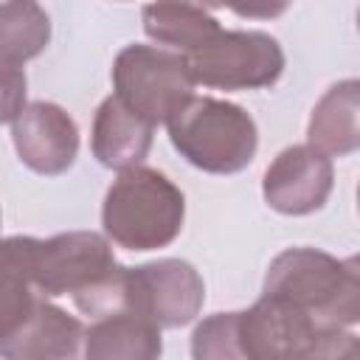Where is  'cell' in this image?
<instances>
[{"mask_svg":"<svg viewBox=\"0 0 360 360\" xmlns=\"http://www.w3.org/2000/svg\"><path fill=\"white\" fill-rule=\"evenodd\" d=\"M25 90L28 79L22 68L0 62V124H11L20 115V110L25 107Z\"/></svg>","mask_w":360,"mask_h":360,"instance_id":"obj_19","label":"cell"},{"mask_svg":"<svg viewBox=\"0 0 360 360\" xmlns=\"http://www.w3.org/2000/svg\"><path fill=\"white\" fill-rule=\"evenodd\" d=\"M0 225H3V214H0Z\"/></svg>","mask_w":360,"mask_h":360,"instance_id":"obj_22","label":"cell"},{"mask_svg":"<svg viewBox=\"0 0 360 360\" xmlns=\"http://www.w3.org/2000/svg\"><path fill=\"white\" fill-rule=\"evenodd\" d=\"M290 6L292 0H228V8L245 20H276Z\"/></svg>","mask_w":360,"mask_h":360,"instance_id":"obj_20","label":"cell"},{"mask_svg":"<svg viewBox=\"0 0 360 360\" xmlns=\"http://www.w3.org/2000/svg\"><path fill=\"white\" fill-rule=\"evenodd\" d=\"M28 239L31 236H0V335L17 326L31 307L45 298L31 276Z\"/></svg>","mask_w":360,"mask_h":360,"instance_id":"obj_17","label":"cell"},{"mask_svg":"<svg viewBox=\"0 0 360 360\" xmlns=\"http://www.w3.org/2000/svg\"><path fill=\"white\" fill-rule=\"evenodd\" d=\"M11 141L20 160L37 174H62L79 152L76 121L53 101H31L11 121Z\"/></svg>","mask_w":360,"mask_h":360,"instance_id":"obj_10","label":"cell"},{"mask_svg":"<svg viewBox=\"0 0 360 360\" xmlns=\"http://www.w3.org/2000/svg\"><path fill=\"white\" fill-rule=\"evenodd\" d=\"M335 186L332 160L309 143L281 149L264 172V202L284 217H307L326 205Z\"/></svg>","mask_w":360,"mask_h":360,"instance_id":"obj_9","label":"cell"},{"mask_svg":"<svg viewBox=\"0 0 360 360\" xmlns=\"http://www.w3.org/2000/svg\"><path fill=\"white\" fill-rule=\"evenodd\" d=\"M191 354L197 360H239L236 312H217L197 323L191 335Z\"/></svg>","mask_w":360,"mask_h":360,"instance_id":"obj_18","label":"cell"},{"mask_svg":"<svg viewBox=\"0 0 360 360\" xmlns=\"http://www.w3.org/2000/svg\"><path fill=\"white\" fill-rule=\"evenodd\" d=\"M239 360H292V357H354L352 329H321L295 309L262 295L250 309L236 312Z\"/></svg>","mask_w":360,"mask_h":360,"instance_id":"obj_4","label":"cell"},{"mask_svg":"<svg viewBox=\"0 0 360 360\" xmlns=\"http://www.w3.org/2000/svg\"><path fill=\"white\" fill-rule=\"evenodd\" d=\"M360 84L357 79H343L332 84L315 104L307 127V143L326 158L352 155L360 146Z\"/></svg>","mask_w":360,"mask_h":360,"instance_id":"obj_14","label":"cell"},{"mask_svg":"<svg viewBox=\"0 0 360 360\" xmlns=\"http://www.w3.org/2000/svg\"><path fill=\"white\" fill-rule=\"evenodd\" d=\"M160 352V326L132 309L93 318L84 329L82 354L90 360H152Z\"/></svg>","mask_w":360,"mask_h":360,"instance_id":"obj_13","label":"cell"},{"mask_svg":"<svg viewBox=\"0 0 360 360\" xmlns=\"http://www.w3.org/2000/svg\"><path fill=\"white\" fill-rule=\"evenodd\" d=\"M262 295L276 298L321 329H352L360 321L357 259H335L318 248H287L270 262Z\"/></svg>","mask_w":360,"mask_h":360,"instance_id":"obj_1","label":"cell"},{"mask_svg":"<svg viewBox=\"0 0 360 360\" xmlns=\"http://www.w3.org/2000/svg\"><path fill=\"white\" fill-rule=\"evenodd\" d=\"M51 42V17L37 0L0 3V62L22 68Z\"/></svg>","mask_w":360,"mask_h":360,"instance_id":"obj_16","label":"cell"},{"mask_svg":"<svg viewBox=\"0 0 360 360\" xmlns=\"http://www.w3.org/2000/svg\"><path fill=\"white\" fill-rule=\"evenodd\" d=\"M152 124L138 118L132 110H127L115 96H107L93 118V135L90 146L101 166L124 172L129 166H138L149 146H152Z\"/></svg>","mask_w":360,"mask_h":360,"instance_id":"obj_12","label":"cell"},{"mask_svg":"<svg viewBox=\"0 0 360 360\" xmlns=\"http://www.w3.org/2000/svg\"><path fill=\"white\" fill-rule=\"evenodd\" d=\"M205 301V284L194 264L158 259L121 270V309H132L160 329L191 323Z\"/></svg>","mask_w":360,"mask_h":360,"instance_id":"obj_7","label":"cell"},{"mask_svg":"<svg viewBox=\"0 0 360 360\" xmlns=\"http://www.w3.org/2000/svg\"><path fill=\"white\" fill-rule=\"evenodd\" d=\"M194 84L214 90H259L284 73V51L264 31L219 28L191 53H183Z\"/></svg>","mask_w":360,"mask_h":360,"instance_id":"obj_6","label":"cell"},{"mask_svg":"<svg viewBox=\"0 0 360 360\" xmlns=\"http://www.w3.org/2000/svg\"><path fill=\"white\" fill-rule=\"evenodd\" d=\"M186 219L183 191L158 169L129 166L104 194V236L127 250H158L172 245Z\"/></svg>","mask_w":360,"mask_h":360,"instance_id":"obj_2","label":"cell"},{"mask_svg":"<svg viewBox=\"0 0 360 360\" xmlns=\"http://www.w3.org/2000/svg\"><path fill=\"white\" fill-rule=\"evenodd\" d=\"M31 276L45 298L76 295L115 270L110 239L96 231H68L48 239H28Z\"/></svg>","mask_w":360,"mask_h":360,"instance_id":"obj_8","label":"cell"},{"mask_svg":"<svg viewBox=\"0 0 360 360\" xmlns=\"http://www.w3.org/2000/svg\"><path fill=\"white\" fill-rule=\"evenodd\" d=\"M186 3H194V6H202V8H222V6H228V0H186Z\"/></svg>","mask_w":360,"mask_h":360,"instance_id":"obj_21","label":"cell"},{"mask_svg":"<svg viewBox=\"0 0 360 360\" xmlns=\"http://www.w3.org/2000/svg\"><path fill=\"white\" fill-rule=\"evenodd\" d=\"M194 79L183 53L155 45H127L112 62V96L146 124H166L191 96Z\"/></svg>","mask_w":360,"mask_h":360,"instance_id":"obj_5","label":"cell"},{"mask_svg":"<svg viewBox=\"0 0 360 360\" xmlns=\"http://www.w3.org/2000/svg\"><path fill=\"white\" fill-rule=\"evenodd\" d=\"M141 20L149 39L177 53H191L219 31V22L208 14V8L186 0H155L143 6Z\"/></svg>","mask_w":360,"mask_h":360,"instance_id":"obj_15","label":"cell"},{"mask_svg":"<svg viewBox=\"0 0 360 360\" xmlns=\"http://www.w3.org/2000/svg\"><path fill=\"white\" fill-rule=\"evenodd\" d=\"M166 127L172 146L194 169L208 174H236L248 169L259 146L250 112L211 96H191Z\"/></svg>","mask_w":360,"mask_h":360,"instance_id":"obj_3","label":"cell"},{"mask_svg":"<svg viewBox=\"0 0 360 360\" xmlns=\"http://www.w3.org/2000/svg\"><path fill=\"white\" fill-rule=\"evenodd\" d=\"M82 346V321L48 298H39L17 326L0 335V357L8 360H65L79 357Z\"/></svg>","mask_w":360,"mask_h":360,"instance_id":"obj_11","label":"cell"}]
</instances>
